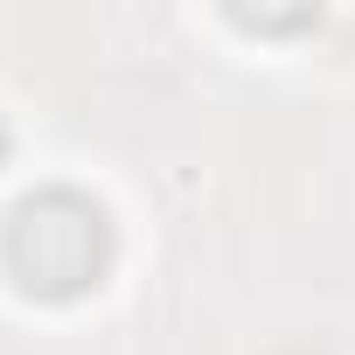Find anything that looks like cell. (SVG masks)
Here are the masks:
<instances>
[{
    "instance_id": "3",
    "label": "cell",
    "mask_w": 355,
    "mask_h": 355,
    "mask_svg": "<svg viewBox=\"0 0 355 355\" xmlns=\"http://www.w3.org/2000/svg\"><path fill=\"white\" fill-rule=\"evenodd\" d=\"M8 153H15V132H8V125H0V167H8Z\"/></svg>"
},
{
    "instance_id": "2",
    "label": "cell",
    "mask_w": 355,
    "mask_h": 355,
    "mask_svg": "<svg viewBox=\"0 0 355 355\" xmlns=\"http://www.w3.org/2000/svg\"><path fill=\"white\" fill-rule=\"evenodd\" d=\"M230 21L251 28V35H313V28H320V8H293V15H251V8H230Z\"/></svg>"
},
{
    "instance_id": "1",
    "label": "cell",
    "mask_w": 355,
    "mask_h": 355,
    "mask_svg": "<svg viewBox=\"0 0 355 355\" xmlns=\"http://www.w3.org/2000/svg\"><path fill=\"white\" fill-rule=\"evenodd\" d=\"M0 265H8V279L28 300L70 306V300H91L112 279L119 230H112L98 196L56 182V189H35L8 209V223H0Z\"/></svg>"
}]
</instances>
